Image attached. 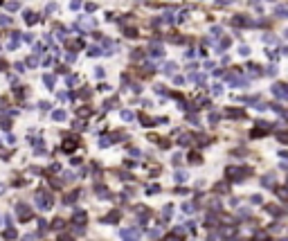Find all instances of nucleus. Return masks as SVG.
I'll return each instance as SVG.
<instances>
[{
    "label": "nucleus",
    "instance_id": "aec40b11",
    "mask_svg": "<svg viewBox=\"0 0 288 241\" xmlns=\"http://www.w3.org/2000/svg\"><path fill=\"white\" fill-rule=\"evenodd\" d=\"M97 54L101 57V50H99V47H90V57H97Z\"/></svg>",
    "mask_w": 288,
    "mask_h": 241
},
{
    "label": "nucleus",
    "instance_id": "393cba45",
    "mask_svg": "<svg viewBox=\"0 0 288 241\" xmlns=\"http://www.w3.org/2000/svg\"><path fill=\"white\" fill-rule=\"evenodd\" d=\"M74 59H77V57H74V54H72V52H70V54H66V61H68V63H72V61H74Z\"/></svg>",
    "mask_w": 288,
    "mask_h": 241
},
{
    "label": "nucleus",
    "instance_id": "423d86ee",
    "mask_svg": "<svg viewBox=\"0 0 288 241\" xmlns=\"http://www.w3.org/2000/svg\"><path fill=\"white\" fill-rule=\"evenodd\" d=\"M36 18H38V16H36L34 11H25V23H27V25H34Z\"/></svg>",
    "mask_w": 288,
    "mask_h": 241
},
{
    "label": "nucleus",
    "instance_id": "f257e3e1",
    "mask_svg": "<svg viewBox=\"0 0 288 241\" xmlns=\"http://www.w3.org/2000/svg\"><path fill=\"white\" fill-rule=\"evenodd\" d=\"M273 92H275V97H279V99H288V83H275Z\"/></svg>",
    "mask_w": 288,
    "mask_h": 241
},
{
    "label": "nucleus",
    "instance_id": "f8f14e48",
    "mask_svg": "<svg viewBox=\"0 0 288 241\" xmlns=\"http://www.w3.org/2000/svg\"><path fill=\"white\" fill-rule=\"evenodd\" d=\"M27 66H29V68H36V66H38V59H36V57H29V59H27Z\"/></svg>",
    "mask_w": 288,
    "mask_h": 241
},
{
    "label": "nucleus",
    "instance_id": "ddd939ff",
    "mask_svg": "<svg viewBox=\"0 0 288 241\" xmlns=\"http://www.w3.org/2000/svg\"><path fill=\"white\" fill-rule=\"evenodd\" d=\"M124 34H126V36H137V29H133V27H126V29H124Z\"/></svg>",
    "mask_w": 288,
    "mask_h": 241
},
{
    "label": "nucleus",
    "instance_id": "9b49d317",
    "mask_svg": "<svg viewBox=\"0 0 288 241\" xmlns=\"http://www.w3.org/2000/svg\"><path fill=\"white\" fill-rule=\"evenodd\" d=\"M0 25H2V27L11 25V18H9V16H0Z\"/></svg>",
    "mask_w": 288,
    "mask_h": 241
},
{
    "label": "nucleus",
    "instance_id": "dca6fc26",
    "mask_svg": "<svg viewBox=\"0 0 288 241\" xmlns=\"http://www.w3.org/2000/svg\"><path fill=\"white\" fill-rule=\"evenodd\" d=\"M189 16V11H180V16H178V23H185V18Z\"/></svg>",
    "mask_w": 288,
    "mask_h": 241
},
{
    "label": "nucleus",
    "instance_id": "4be33fe9",
    "mask_svg": "<svg viewBox=\"0 0 288 241\" xmlns=\"http://www.w3.org/2000/svg\"><path fill=\"white\" fill-rule=\"evenodd\" d=\"M212 90H214V95H221V92H223V86H221V83H216Z\"/></svg>",
    "mask_w": 288,
    "mask_h": 241
},
{
    "label": "nucleus",
    "instance_id": "0eeeda50",
    "mask_svg": "<svg viewBox=\"0 0 288 241\" xmlns=\"http://www.w3.org/2000/svg\"><path fill=\"white\" fill-rule=\"evenodd\" d=\"M43 83H45L47 88L54 86V74H43Z\"/></svg>",
    "mask_w": 288,
    "mask_h": 241
},
{
    "label": "nucleus",
    "instance_id": "7ed1b4c3",
    "mask_svg": "<svg viewBox=\"0 0 288 241\" xmlns=\"http://www.w3.org/2000/svg\"><path fill=\"white\" fill-rule=\"evenodd\" d=\"M151 57H155V59H160V57H164V50H162V45L160 43H151Z\"/></svg>",
    "mask_w": 288,
    "mask_h": 241
},
{
    "label": "nucleus",
    "instance_id": "20e7f679",
    "mask_svg": "<svg viewBox=\"0 0 288 241\" xmlns=\"http://www.w3.org/2000/svg\"><path fill=\"white\" fill-rule=\"evenodd\" d=\"M36 198H38V207H50V196H47V194H43V192H41Z\"/></svg>",
    "mask_w": 288,
    "mask_h": 241
},
{
    "label": "nucleus",
    "instance_id": "5701e85b",
    "mask_svg": "<svg viewBox=\"0 0 288 241\" xmlns=\"http://www.w3.org/2000/svg\"><path fill=\"white\" fill-rule=\"evenodd\" d=\"M277 196H281V198H288V189H277Z\"/></svg>",
    "mask_w": 288,
    "mask_h": 241
},
{
    "label": "nucleus",
    "instance_id": "412c9836",
    "mask_svg": "<svg viewBox=\"0 0 288 241\" xmlns=\"http://www.w3.org/2000/svg\"><path fill=\"white\" fill-rule=\"evenodd\" d=\"M176 70V66H173V63H164V72H173Z\"/></svg>",
    "mask_w": 288,
    "mask_h": 241
},
{
    "label": "nucleus",
    "instance_id": "6e6552de",
    "mask_svg": "<svg viewBox=\"0 0 288 241\" xmlns=\"http://www.w3.org/2000/svg\"><path fill=\"white\" fill-rule=\"evenodd\" d=\"M131 59L140 63V61H142V50H133V52H131Z\"/></svg>",
    "mask_w": 288,
    "mask_h": 241
},
{
    "label": "nucleus",
    "instance_id": "39448f33",
    "mask_svg": "<svg viewBox=\"0 0 288 241\" xmlns=\"http://www.w3.org/2000/svg\"><path fill=\"white\" fill-rule=\"evenodd\" d=\"M124 241H137V234H133V230H122Z\"/></svg>",
    "mask_w": 288,
    "mask_h": 241
},
{
    "label": "nucleus",
    "instance_id": "a211bd4d",
    "mask_svg": "<svg viewBox=\"0 0 288 241\" xmlns=\"http://www.w3.org/2000/svg\"><path fill=\"white\" fill-rule=\"evenodd\" d=\"M104 74H106V72H104V68H97V70H95V77H97V79H101Z\"/></svg>",
    "mask_w": 288,
    "mask_h": 241
},
{
    "label": "nucleus",
    "instance_id": "a878e982",
    "mask_svg": "<svg viewBox=\"0 0 288 241\" xmlns=\"http://www.w3.org/2000/svg\"><path fill=\"white\" fill-rule=\"evenodd\" d=\"M68 83H70V86H72V83H77V77H74V74H68Z\"/></svg>",
    "mask_w": 288,
    "mask_h": 241
},
{
    "label": "nucleus",
    "instance_id": "cd10ccee",
    "mask_svg": "<svg viewBox=\"0 0 288 241\" xmlns=\"http://www.w3.org/2000/svg\"><path fill=\"white\" fill-rule=\"evenodd\" d=\"M70 7H72V9H79L81 2H79V0H72V5H70Z\"/></svg>",
    "mask_w": 288,
    "mask_h": 241
},
{
    "label": "nucleus",
    "instance_id": "9d476101",
    "mask_svg": "<svg viewBox=\"0 0 288 241\" xmlns=\"http://www.w3.org/2000/svg\"><path fill=\"white\" fill-rule=\"evenodd\" d=\"M234 25H248V18H243V16H236V18H234Z\"/></svg>",
    "mask_w": 288,
    "mask_h": 241
},
{
    "label": "nucleus",
    "instance_id": "f03ea898",
    "mask_svg": "<svg viewBox=\"0 0 288 241\" xmlns=\"http://www.w3.org/2000/svg\"><path fill=\"white\" fill-rule=\"evenodd\" d=\"M77 144H79V140H77L74 135H70V138H66V142H63V149L70 153V151H74V149H77Z\"/></svg>",
    "mask_w": 288,
    "mask_h": 241
},
{
    "label": "nucleus",
    "instance_id": "bb28decb",
    "mask_svg": "<svg viewBox=\"0 0 288 241\" xmlns=\"http://www.w3.org/2000/svg\"><path fill=\"white\" fill-rule=\"evenodd\" d=\"M277 16H286L288 18V9H277Z\"/></svg>",
    "mask_w": 288,
    "mask_h": 241
},
{
    "label": "nucleus",
    "instance_id": "1a4fd4ad",
    "mask_svg": "<svg viewBox=\"0 0 288 241\" xmlns=\"http://www.w3.org/2000/svg\"><path fill=\"white\" fill-rule=\"evenodd\" d=\"M52 117L56 119V122H61V119H66V111H54V115Z\"/></svg>",
    "mask_w": 288,
    "mask_h": 241
},
{
    "label": "nucleus",
    "instance_id": "4468645a",
    "mask_svg": "<svg viewBox=\"0 0 288 241\" xmlns=\"http://www.w3.org/2000/svg\"><path fill=\"white\" fill-rule=\"evenodd\" d=\"M122 117L128 122V119H133V113H131V111H122Z\"/></svg>",
    "mask_w": 288,
    "mask_h": 241
},
{
    "label": "nucleus",
    "instance_id": "2eb2a0df",
    "mask_svg": "<svg viewBox=\"0 0 288 241\" xmlns=\"http://www.w3.org/2000/svg\"><path fill=\"white\" fill-rule=\"evenodd\" d=\"M18 2H7V9H9V11H16V9H18Z\"/></svg>",
    "mask_w": 288,
    "mask_h": 241
},
{
    "label": "nucleus",
    "instance_id": "f3484780",
    "mask_svg": "<svg viewBox=\"0 0 288 241\" xmlns=\"http://www.w3.org/2000/svg\"><path fill=\"white\" fill-rule=\"evenodd\" d=\"M263 41H266V43H275V41H277V38H275L273 34H266V36H263Z\"/></svg>",
    "mask_w": 288,
    "mask_h": 241
},
{
    "label": "nucleus",
    "instance_id": "c85d7f7f",
    "mask_svg": "<svg viewBox=\"0 0 288 241\" xmlns=\"http://www.w3.org/2000/svg\"><path fill=\"white\" fill-rule=\"evenodd\" d=\"M279 140H281V142H288V133H281V135H279Z\"/></svg>",
    "mask_w": 288,
    "mask_h": 241
},
{
    "label": "nucleus",
    "instance_id": "6ab92c4d",
    "mask_svg": "<svg viewBox=\"0 0 288 241\" xmlns=\"http://www.w3.org/2000/svg\"><path fill=\"white\" fill-rule=\"evenodd\" d=\"M164 21H167V23H176V16H173V14H171V11H169V14H167V16H164Z\"/></svg>",
    "mask_w": 288,
    "mask_h": 241
},
{
    "label": "nucleus",
    "instance_id": "b1692460",
    "mask_svg": "<svg viewBox=\"0 0 288 241\" xmlns=\"http://www.w3.org/2000/svg\"><path fill=\"white\" fill-rule=\"evenodd\" d=\"M239 52H241V54H245V57H248V54H250V47H245V45H241V50H239Z\"/></svg>",
    "mask_w": 288,
    "mask_h": 241
}]
</instances>
